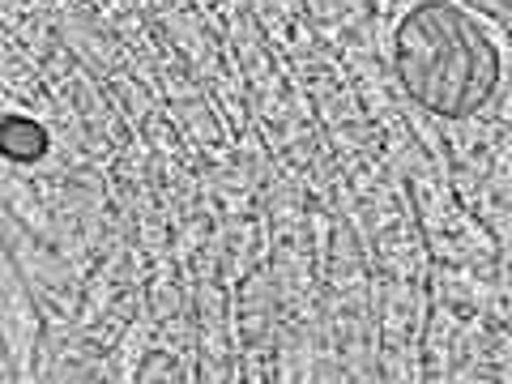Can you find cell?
Masks as SVG:
<instances>
[{"label":"cell","instance_id":"3957f363","mask_svg":"<svg viewBox=\"0 0 512 384\" xmlns=\"http://www.w3.org/2000/svg\"><path fill=\"white\" fill-rule=\"evenodd\" d=\"M487 13H491V18H500V22L508 26V39H512V5H487Z\"/></svg>","mask_w":512,"mask_h":384},{"label":"cell","instance_id":"6da1fadb","mask_svg":"<svg viewBox=\"0 0 512 384\" xmlns=\"http://www.w3.org/2000/svg\"><path fill=\"white\" fill-rule=\"evenodd\" d=\"M397 69L423 107L448 120L474 116L500 82L491 39L457 5H419L397 30Z\"/></svg>","mask_w":512,"mask_h":384},{"label":"cell","instance_id":"7a4b0ae2","mask_svg":"<svg viewBox=\"0 0 512 384\" xmlns=\"http://www.w3.org/2000/svg\"><path fill=\"white\" fill-rule=\"evenodd\" d=\"M47 150V133L43 124H35L30 116H5L0 120V154L13 158V163H35Z\"/></svg>","mask_w":512,"mask_h":384}]
</instances>
